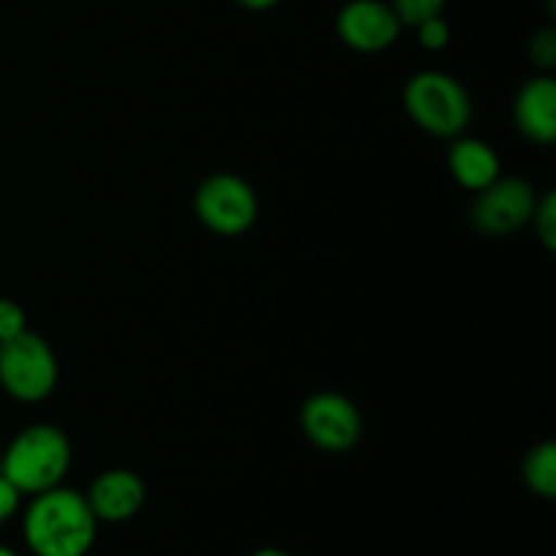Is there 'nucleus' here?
Returning a JSON list of instances; mask_svg holds the SVG:
<instances>
[{
    "label": "nucleus",
    "mask_w": 556,
    "mask_h": 556,
    "mask_svg": "<svg viewBox=\"0 0 556 556\" xmlns=\"http://www.w3.org/2000/svg\"><path fill=\"white\" fill-rule=\"evenodd\" d=\"M98 535L85 494L63 483L36 494L22 516V538L33 556H87Z\"/></svg>",
    "instance_id": "1"
},
{
    "label": "nucleus",
    "mask_w": 556,
    "mask_h": 556,
    "mask_svg": "<svg viewBox=\"0 0 556 556\" xmlns=\"http://www.w3.org/2000/svg\"><path fill=\"white\" fill-rule=\"evenodd\" d=\"M71 467V443L63 429L52 424H30L22 429L0 459V472L20 494L49 492L60 486Z\"/></svg>",
    "instance_id": "2"
},
{
    "label": "nucleus",
    "mask_w": 556,
    "mask_h": 556,
    "mask_svg": "<svg viewBox=\"0 0 556 556\" xmlns=\"http://www.w3.org/2000/svg\"><path fill=\"white\" fill-rule=\"evenodd\" d=\"M405 112L413 123L440 139H454L470 125L472 103L462 81L443 71H421L405 85Z\"/></svg>",
    "instance_id": "3"
},
{
    "label": "nucleus",
    "mask_w": 556,
    "mask_h": 556,
    "mask_svg": "<svg viewBox=\"0 0 556 556\" xmlns=\"http://www.w3.org/2000/svg\"><path fill=\"white\" fill-rule=\"evenodd\" d=\"M58 386V358L43 337L25 331L0 342V389L16 402H41Z\"/></svg>",
    "instance_id": "4"
},
{
    "label": "nucleus",
    "mask_w": 556,
    "mask_h": 556,
    "mask_svg": "<svg viewBox=\"0 0 556 556\" xmlns=\"http://www.w3.org/2000/svg\"><path fill=\"white\" fill-rule=\"evenodd\" d=\"M195 215L217 237H239L258 217V195L237 174H215L195 190Z\"/></svg>",
    "instance_id": "5"
},
{
    "label": "nucleus",
    "mask_w": 556,
    "mask_h": 556,
    "mask_svg": "<svg viewBox=\"0 0 556 556\" xmlns=\"http://www.w3.org/2000/svg\"><path fill=\"white\" fill-rule=\"evenodd\" d=\"M538 195L521 177H497L489 188L478 190L470 206V220L483 237H508L532 220Z\"/></svg>",
    "instance_id": "6"
},
{
    "label": "nucleus",
    "mask_w": 556,
    "mask_h": 556,
    "mask_svg": "<svg viewBox=\"0 0 556 556\" xmlns=\"http://www.w3.org/2000/svg\"><path fill=\"white\" fill-rule=\"evenodd\" d=\"M302 429L315 448L326 454H345L362 438V413L348 396L324 391L304 402Z\"/></svg>",
    "instance_id": "7"
},
{
    "label": "nucleus",
    "mask_w": 556,
    "mask_h": 556,
    "mask_svg": "<svg viewBox=\"0 0 556 556\" xmlns=\"http://www.w3.org/2000/svg\"><path fill=\"white\" fill-rule=\"evenodd\" d=\"M402 22L383 0H351L337 14V33L342 43L356 52L375 54L400 38Z\"/></svg>",
    "instance_id": "8"
},
{
    "label": "nucleus",
    "mask_w": 556,
    "mask_h": 556,
    "mask_svg": "<svg viewBox=\"0 0 556 556\" xmlns=\"http://www.w3.org/2000/svg\"><path fill=\"white\" fill-rule=\"evenodd\" d=\"M85 500L98 521L119 525L139 514L147 500V489L134 470H106L90 483Z\"/></svg>",
    "instance_id": "9"
},
{
    "label": "nucleus",
    "mask_w": 556,
    "mask_h": 556,
    "mask_svg": "<svg viewBox=\"0 0 556 556\" xmlns=\"http://www.w3.org/2000/svg\"><path fill=\"white\" fill-rule=\"evenodd\" d=\"M516 128L535 144L548 147L556 139V81L535 76L519 90L514 101Z\"/></svg>",
    "instance_id": "10"
},
{
    "label": "nucleus",
    "mask_w": 556,
    "mask_h": 556,
    "mask_svg": "<svg viewBox=\"0 0 556 556\" xmlns=\"http://www.w3.org/2000/svg\"><path fill=\"white\" fill-rule=\"evenodd\" d=\"M448 168L462 188L478 193L500 177V157L486 141L456 139L448 150Z\"/></svg>",
    "instance_id": "11"
},
{
    "label": "nucleus",
    "mask_w": 556,
    "mask_h": 556,
    "mask_svg": "<svg viewBox=\"0 0 556 556\" xmlns=\"http://www.w3.org/2000/svg\"><path fill=\"white\" fill-rule=\"evenodd\" d=\"M521 478H525L527 489L543 500L556 497V443L546 440L530 448L521 465Z\"/></svg>",
    "instance_id": "12"
},
{
    "label": "nucleus",
    "mask_w": 556,
    "mask_h": 556,
    "mask_svg": "<svg viewBox=\"0 0 556 556\" xmlns=\"http://www.w3.org/2000/svg\"><path fill=\"white\" fill-rule=\"evenodd\" d=\"M532 223H535V233L546 250H556V193L548 190L543 199H538L535 212H532Z\"/></svg>",
    "instance_id": "13"
},
{
    "label": "nucleus",
    "mask_w": 556,
    "mask_h": 556,
    "mask_svg": "<svg viewBox=\"0 0 556 556\" xmlns=\"http://www.w3.org/2000/svg\"><path fill=\"white\" fill-rule=\"evenodd\" d=\"M391 9L400 16L402 25L416 27L418 22L443 14L445 0H391Z\"/></svg>",
    "instance_id": "14"
},
{
    "label": "nucleus",
    "mask_w": 556,
    "mask_h": 556,
    "mask_svg": "<svg viewBox=\"0 0 556 556\" xmlns=\"http://www.w3.org/2000/svg\"><path fill=\"white\" fill-rule=\"evenodd\" d=\"M418 43L429 52H440V49L448 47L451 41V27L445 25L443 16H432V20H424L416 25Z\"/></svg>",
    "instance_id": "15"
},
{
    "label": "nucleus",
    "mask_w": 556,
    "mask_h": 556,
    "mask_svg": "<svg viewBox=\"0 0 556 556\" xmlns=\"http://www.w3.org/2000/svg\"><path fill=\"white\" fill-rule=\"evenodd\" d=\"M27 318L25 309L14 299H0V342H9L14 337L25 334Z\"/></svg>",
    "instance_id": "16"
},
{
    "label": "nucleus",
    "mask_w": 556,
    "mask_h": 556,
    "mask_svg": "<svg viewBox=\"0 0 556 556\" xmlns=\"http://www.w3.org/2000/svg\"><path fill=\"white\" fill-rule=\"evenodd\" d=\"M530 58L538 68L543 71H552L556 63V33L548 27V30L535 33L530 43Z\"/></svg>",
    "instance_id": "17"
},
{
    "label": "nucleus",
    "mask_w": 556,
    "mask_h": 556,
    "mask_svg": "<svg viewBox=\"0 0 556 556\" xmlns=\"http://www.w3.org/2000/svg\"><path fill=\"white\" fill-rule=\"evenodd\" d=\"M20 500H22V494L16 492L14 483H11L9 478L0 472V525H5V521H9L11 516L20 510Z\"/></svg>",
    "instance_id": "18"
},
{
    "label": "nucleus",
    "mask_w": 556,
    "mask_h": 556,
    "mask_svg": "<svg viewBox=\"0 0 556 556\" xmlns=\"http://www.w3.org/2000/svg\"><path fill=\"white\" fill-rule=\"evenodd\" d=\"M237 3L244 5V9H250V11H266V9H271V5L280 3V0H237Z\"/></svg>",
    "instance_id": "19"
},
{
    "label": "nucleus",
    "mask_w": 556,
    "mask_h": 556,
    "mask_svg": "<svg viewBox=\"0 0 556 556\" xmlns=\"http://www.w3.org/2000/svg\"><path fill=\"white\" fill-rule=\"evenodd\" d=\"M253 556H291V554L280 552V548H261V552H255Z\"/></svg>",
    "instance_id": "20"
},
{
    "label": "nucleus",
    "mask_w": 556,
    "mask_h": 556,
    "mask_svg": "<svg viewBox=\"0 0 556 556\" xmlns=\"http://www.w3.org/2000/svg\"><path fill=\"white\" fill-rule=\"evenodd\" d=\"M0 556H20L14 552V548H9V546H3V543H0Z\"/></svg>",
    "instance_id": "21"
}]
</instances>
